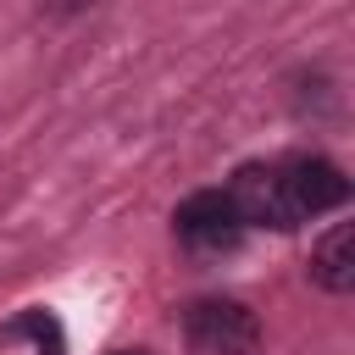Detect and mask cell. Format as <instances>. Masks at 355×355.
Returning a JSON list of instances; mask_svg holds the SVG:
<instances>
[{
	"label": "cell",
	"instance_id": "obj_1",
	"mask_svg": "<svg viewBox=\"0 0 355 355\" xmlns=\"http://www.w3.org/2000/svg\"><path fill=\"white\" fill-rule=\"evenodd\" d=\"M227 200L239 205L244 227H300L333 205L349 200V178L338 161L316 155V150H288V155H261L244 161L227 178Z\"/></svg>",
	"mask_w": 355,
	"mask_h": 355
},
{
	"label": "cell",
	"instance_id": "obj_2",
	"mask_svg": "<svg viewBox=\"0 0 355 355\" xmlns=\"http://www.w3.org/2000/svg\"><path fill=\"white\" fill-rule=\"evenodd\" d=\"M183 338L200 355H255L261 349V322L233 294H200V300L183 305Z\"/></svg>",
	"mask_w": 355,
	"mask_h": 355
},
{
	"label": "cell",
	"instance_id": "obj_3",
	"mask_svg": "<svg viewBox=\"0 0 355 355\" xmlns=\"http://www.w3.org/2000/svg\"><path fill=\"white\" fill-rule=\"evenodd\" d=\"M172 233L189 255H233L250 227H244L239 205L227 200V189H200L172 211Z\"/></svg>",
	"mask_w": 355,
	"mask_h": 355
},
{
	"label": "cell",
	"instance_id": "obj_4",
	"mask_svg": "<svg viewBox=\"0 0 355 355\" xmlns=\"http://www.w3.org/2000/svg\"><path fill=\"white\" fill-rule=\"evenodd\" d=\"M311 283L327 288V294H349L355 288V227L349 222H338V227H327L316 239V250H311Z\"/></svg>",
	"mask_w": 355,
	"mask_h": 355
},
{
	"label": "cell",
	"instance_id": "obj_5",
	"mask_svg": "<svg viewBox=\"0 0 355 355\" xmlns=\"http://www.w3.org/2000/svg\"><path fill=\"white\" fill-rule=\"evenodd\" d=\"M0 344H28V355H67V333H61V322H55L44 305L17 311V316L0 327Z\"/></svg>",
	"mask_w": 355,
	"mask_h": 355
},
{
	"label": "cell",
	"instance_id": "obj_6",
	"mask_svg": "<svg viewBox=\"0 0 355 355\" xmlns=\"http://www.w3.org/2000/svg\"><path fill=\"white\" fill-rule=\"evenodd\" d=\"M111 355H150V349H111Z\"/></svg>",
	"mask_w": 355,
	"mask_h": 355
}]
</instances>
